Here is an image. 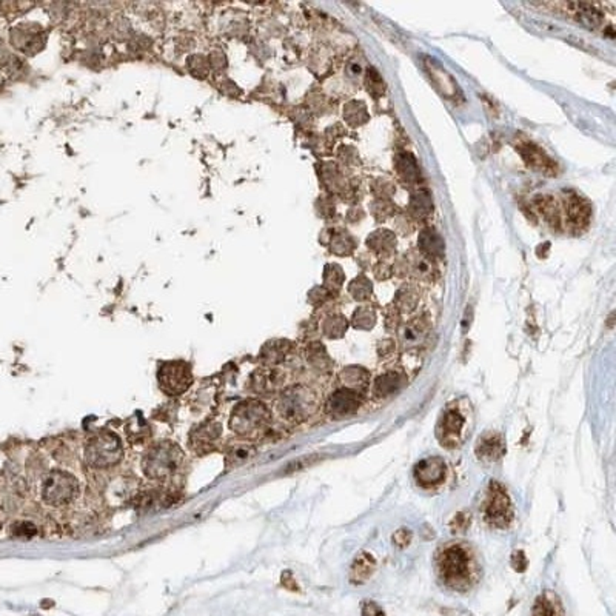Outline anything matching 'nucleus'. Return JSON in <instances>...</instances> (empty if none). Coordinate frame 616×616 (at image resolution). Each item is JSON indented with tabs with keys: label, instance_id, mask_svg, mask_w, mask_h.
<instances>
[{
	"label": "nucleus",
	"instance_id": "nucleus-22",
	"mask_svg": "<svg viewBox=\"0 0 616 616\" xmlns=\"http://www.w3.org/2000/svg\"><path fill=\"white\" fill-rule=\"evenodd\" d=\"M424 327L421 322H413L411 325H407L402 331V340L405 345H415L424 336Z\"/></svg>",
	"mask_w": 616,
	"mask_h": 616
},
{
	"label": "nucleus",
	"instance_id": "nucleus-12",
	"mask_svg": "<svg viewBox=\"0 0 616 616\" xmlns=\"http://www.w3.org/2000/svg\"><path fill=\"white\" fill-rule=\"evenodd\" d=\"M475 453L482 462H496L505 455V439L498 432H485L476 441Z\"/></svg>",
	"mask_w": 616,
	"mask_h": 616
},
{
	"label": "nucleus",
	"instance_id": "nucleus-20",
	"mask_svg": "<svg viewBox=\"0 0 616 616\" xmlns=\"http://www.w3.org/2000/svg\"><path fill=\"white\" fill-rule=\"evenodd\" d=\"M256 455V448L251 444H235L230 447L227 453V462L231 468L242 466V464L248 462L253 456Z\"/></svg>",
	"mask_w": 616,
	"mask_h": 616
},
{
	"label": "nucleus",
	"instance_id": "nucleus-9",
	"mask_svg": "<svg viewBox=\"0 0 616 616\" xmlns=\"http://www.w3.org/2000/svg\"><path fill=\"white\" fill-rule=\"evenodd\" d=\"M159 386L166 395H182L191 386L190 368L182 362L165 364L159 372Z\"/></svg>",
	"mask_w": 616,
	"mask_h": 616
},
{
	"label": "nucleus",
	"instance_id": "nucleus-26",
	"mask_svg": "<svg viewBox=\"0 0 616 616\" xmlns=\"http://www.w3.org/2000/svg\"><path fill=\"white\" fill-rule=\"evenodd\" d=\"M310 364L317 370H325L330 367V359L327 353L324 352V347H316V350L310 353Z\"/></svg>",
	"mask_w": 616,
	"mask_h": 616
},
{
	"label": "nucleus",
	"instance_id": "nucleus-3",
	"mask_svg": "<svg viewBox=\"0 0 616 616\" xmlns=\"http://www.w3.org/2000/svg\"><path fill=\"white\" fill-rule=\"evenodd\" d=\"M319 407V397L316 391L303 386V384H298V386L287 387L282 391L279 400L276 402V410L279 416L284 419L285 422L292 424H301L307 421L316 413Z\"/></svg>",
	"mask_w": 616,
	"mask_h": 616
},
{
	"label": "nucleus",
	"instance_id": "nucleus-18",
	"mask_svg": "<svg viewBox=\"0 0 616 616\" xmlns=\"http://www.w3.org/2000/svg\"><path fill=\"white\" fill-rule=\"evenodd\" d=\"M425 65L427 68H429L430 77L433 79L434 84L438 85V88L442 91V94H445L447 97H455L456 91H458V85L453 82L450 74L442 70L434 61H427Z\"/></svg>",
	"mask_w": 616,
	"mask_h": 616
},
{
	"label": "nucleus",
	"instance_id": "nucleus-29",
	"mask_svg": "<svg viewBox=\"0 0 616 616\" xmlns=\"http://www.w3.org/2000/svg\"><path fill=\"white\" fill-rule=\"evenodd\" d=\"M527 564L528 561L523 550H518L512 555V567L516 571H524L527 569Z\"/></svg>",
	"mask_w": 616,
	"mask_h": 616
},
{
	"label": "nucleus",
	"instance_id": "nucleus-13",
	"mask_svg": "<svg viewBox=\"0 0 616 616\" xmlns=\"http://www.w3.org/2000/svg\"><path fill=\"white\" fill-rule=\"evenodd\" d=\"M285 384V373L281 372L278 368H265L259 370L253 374L250 388L255 391L256 395H268L273 391L284 387Z\"/></svg>",
	"mask_w": 616,
	"mask_h": 616
},
{
	"label": "nucleus",
	"instance_id": "nucleus-8",
	"mask_svg": "<svg viewBox=\"0 0 616 616\" xmlns=\"http://www.w3.org/2000/svg\"><path fill=\"white\" fill-rule=\"evenodd\" d=\"M464 429H466V416H464V413L456 402H453L444 410L439 419L436 427L438 441L445 448L459 447L464 436Z\"/></svg>",
	"mask_w": 616,
	"mask_h": 616
},
{
	"label": "nucleus",
	"instance_id": "nucleus-31",
	"mask_svg": "<svg viewBox=\"0 0 616 616\" xmlns=\"http://www.w3.org/2000/svg\"><path fill=\"white\" fill-rule=\"evenodd\" d=\"M393 352H395L393 350V342H391V340H386V342H382L381 347H379V356L382 359H387L388 354L393 353Z\"/></svg>",
	"mask_w": 616,
	"mask_h": 616
},
{
	"label": "nucleus",
	"instance_id": "nucleus-24",
	"mask_svg": "<svg viewBox=\"0 0 616 616\" xmlns=\"http://www.w3.org/2000/svg\"><path fill=\"white\" fill-rule=\"evenodd\" d=\"M353 321H354V327L367 330V329L373 327L376 317H374L373 311L370 308H361L356 311V313H354Z\"/></svg>",
	"mask_w": 616,
	"mask_h": 616
},
{
	"label": "nucleus",
	"instance_id": "nucleus-6",
	"mask_svg": "<svg viewBox=\"0 0 616 616\" xmlns=\"http://www.w3.org/2000/svg\"><path fill=\"white\" fill-rule=\"evenodd\" d=\"M123 458L120 439L114 433L102 432L91 438L85 448V459L91 467L105 468L116 466Z\"/></svg>",
	"mask_w": 616,
	"mask_h": 616
},
{
	"label": "nucleus",
	"instance_id": "nucleus-19",
	"mask_svg": "<svg viewBox=\"0 0 616 616\" xmlns=\"http://www.w3.org/2000/svg\"><path fill=\"white\" fill-rule=\"evenodd\" d=\"M221 436V424H207V425H200L198 430H196L191 434V441L194 442L196 448H205L208 445H212L216 439H219Z\"/></svg>",
	"mask_w": 616,
	"mask_h": 616
},
{
	"label": "nucleus",
	"instance_id": "nucleus-10",
	"mask_svg": "<svg viewBox=\"0 0 616 616\" xmlns=\"http://www.w3.org/2000/svg\"><path fill=\"white\" fill-rule=\"evenodd\" d=\"M447 475V466L444 459L438 458V456H432V458H425L419 461L415 470H413V476L418 485H421L424 489L438 487L445 480Z\"/></svg>",
	"mask_w": 616,
	"mask_h": 616
},
{
	"label": "nucleus",
	"instance_id": "nucleus-1",
	"mask_svg": "<svg viewBox=\"0 0 616 616\" xmlns=\"http://www.w3.org/2000/svg\"><path fill=\"white\" fill-rule=\"evenodd\" d=\"M436 570L441 581L453 590L466 592L477 578V564L472 548L452 542L436 555Z\"/></svg>",
	"mask_w": 616,
	"mask_h": 616
},
{
	"label": "nucleus",
	"instance_id": "nucleus-28",
	"mask_svg": "<svg viewBox=\"0 0 616 616\" xmlns=\"http://www.w3.org/2000/svg\"><path fill=\"white\" fill-rule=\"evenodd\" d=\"M13 535L22 536V538H31V536L35 535V527L31 523H28V521H24V523H17L13 526Z\"/></svg>",
	"mask_w": 616,
	"mask_h": 616
},
{
	"label": "nucleus",
	"instance_id": "nucleus-30",
	"mask_svg": "<svg viewBox=\"0 0 616 616\" xmlns=\"http://www.w3.org/2000/svg\"><path fill=\"white\" fill-rule=\"evenodd\" d=\"M362 615L364 616H384V612L378 604L365 603L364 608H362Z\"/></svg>",
	"mask_w": 616,
	"mask_h": 616
},
{
	"label": "nucleus",
	"instance_id": "nucleus-4",
	"mask_svg": "<svg viewBox=\"0 0 616 616\" xmlns=\"http://www.w3.org/2000/svg\"><path fill=\"white\" fill-rule=\"evenodd\" d=\"M270 422V410L264 402L258 400H248L235 407L233 415L230 418V429L239 436H251L265 429Z\"/></svg>",
	"mask_w": 616,
	"mask_h": 616
},
{
	"label": "nucleus",
	"instance_id": "nucleus-2",
	"mask_svg": "<svg viewBox=\"0 0 616 616\" xmlns=\"http://www.w3.org/2000/svg\"><path fill=\"white\" fill-rule=\"evenodd\" d=\"M184 453L170 441L157 442L143 456L142 470L150 480L166 482L175 477L182 467Z\"/></svg>",
	"mask_w": 616,
	"mask_h": 616
},
{
	"label": "nucleus",
	"instance_id": "nucleus-25",
	"mask_svg": "<svg viewBox=\"0 0 616 616\" xmlns=\"http://www.w3.org/2000/svg\"><path fill=\"white\" fill-rule=\"evenodd\" d=\"M470 519H472V516H470V513L468 512H459V513H456L455 516H453V519L450 521V530L456 535V533H464V532H467V528L470 527Z\"/></svg>",
	"mask_w": 616,
	"mask_h": 616
},
{
	"label": "nucleus",
	"instance_id": "nucleus-16",
	"mask_svg": "<svg viewBox=\"0 0 616 616\" xmlns=\"http://www.w3.org/2000/svg\"><path fill=\"white\" fill-rule=\"evenodd\" d=\"M376 570V561L373 555L367 552H361L353 560L350 567V581L353 584H364L368 581Z\"/></svg>",
	"mask_w": 616,
	"mask_h": 616
},
{
	"label": "nucleus",
	"instance_id": "nucleus-5",
	"mask_svg": "<svg viewBox=\"0 0 616 616\" xmlns=\"http://www.w3.org/2000/svg\"><path fill=\"white\" fill-rule=\"evenodd\" d=\"M79 482L72 475L63 470L48 473L40 484V496L48 505H68L79 496Z\"/></svg>",
	"mask_w": 616,
	"mask_h": 616
},
{
	"label": "nucleus",
	"instance_id": "nucleus-27",
	"mask_svg": "<svg viewBox=\"0 0 616 616\" xmlns=\"http://www.w3.org/2000/svg\"><path fill=\"white\" fill-rule=\"evenodd\" d=\"M411 538H413L411 530H409V528H400V530L393 535V544L400 548H405L410 546Z\"/></svg>",
	"mask_w": 616,
	"mask_h": 616
},
{
	"label": "nucleus",
	"instance_id": "nucleus-23",
	"mask_svg": "<svg viewBox=\"0 0 616 616\" xmlns=\"http://www.w3.org/2000/svg\"><path fill=\"white\" fill-rule=\"evenodd\" d=\"M345 330H347V321L342 316L329 317L327 322H325V333H327L330 338L342 336Z\"/></svg>",
	"mask_w": 616,
	"mask_h": 616
},
{
	"label": "nucleus",
	"instance_id": "nucleus-7",
	"mask_svg": "<svg viewBox=\"0 0 616 616\" xmlns=\"http://www.w3.org/2000/svg\"><path fill=\"white\" fill-rule=\"evenodd\" d=\"M484 519L485 523L496 528L509 527L513 521V507L510 496L503 484L491 481L489 493L484 503Z\"/></svg>",
	"mask_w": 616,
	"mask_h": 616
},
{
	"label": "nucleus",
	"instance_id": "nucleus-15",
	"mask_svg": "<svg viewBox=\"0 0 616 616\" xmlns=\"http://www.w3.org/2000/svg\"><path fill=\"white\" fill-rule=\"evenodd\" d=\"M340 386L353 393H364L370 387V374L362 367H347L339 374Z\"/></svg>",
	"mask_w": 616,
	"mask_h": 616
},
{
	"label": "nucleus",
	"instance_id": "nucleus-21",
	"mask_svg": "<svg viewBox=\"0 0 616 616\" xmlns=\"http://www.w3.org/2000/svg\"><path fill=\"white\" fill-rule=\"evenodd\" d=\"M133 493V482L128 480H123V477H119L118 481L111 482V487L108 490V498L113 499V501L122 504L123 501L132 496Z\"/></svg>",
	"mask_w": 616,
	"mask_h": 616
},
{
	"label": "nucleus",
	"instance_id": "nucleus-11",
	"mask_svg": "<svg viewBox=\"0 0 616 616\" xmlns=\"http://www.w3.org/2000/svg\"><path fill=\"white\" fill-rule=\"evenodd\" d=\"M361 407V400L358 393H353L350 390L339 388L333 391L325 404V410L329 415L335 419H344L354 415Z\"/></svg>",
	"mask_w": 616,
	"mask_h": 616
},
{
	"label": "nucleus",
	"instance_id": "nucleus-14",
	"mask_svg": "<svg viewBox=\"0 0 616 616\" xmlns=\"http://www.w3.org/2000/svg\"><path fill=\"white\" fill-rule=\"evenodd\" d=\"M407 386V378L401 372H387L376 378L373 384V396L376 400H387Z\"/></svg>",
	"mask_w": 616,
	"mask_h": 616
},
{
	"label": "nucleus",
	"instance_id": "nucleus-17",
	"mask_svg": "<svg viewBox=\"0 0 616 616\" xmlns=\"http://www.w3.org/2000/svg\"><path fill=\"white\" fill-rule=\"evenodd\" d=\"M533 616H564V608L556 593H541L533 604Z\"/></svg>",
	"mask_w": 616,
	"mask_h": 616
}]
</instances>
